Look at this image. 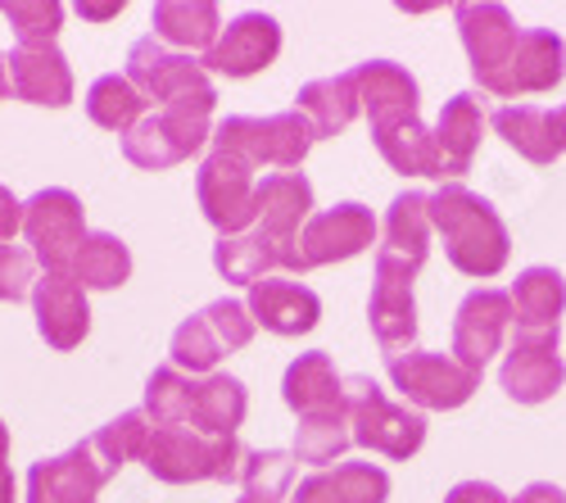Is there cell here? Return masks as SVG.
Here are the masks:
<instances>
[{
	"label": "cell",
	"instance_id": "cell-30",
	"mask_svg": "<svg viewBox=\"0 0 566 503\" xmlns=\"http://www.w3.org/2000/svg\"><path fill=\"white\" fill-rule=\"evenodd\" d=\"M295 109L313 123L317 142H326V136H340L358 114V86H354V73H336V77H313L300 86L295 96Z\"/></svg>",
	"mask_w": 566,
	"mask_h": 503
},
{
	"label": "cell",
	"instance_id": "cell-26",
	"mask_svg": "<svg viewBox=\"0 0 566 503\" xmlns=\"http://www.w3.org/2000/svg\"><path fill=\"white\" fill-rule=\"evenodd\" d=\"M431 232H436V227H431V196L403 191L386 209L381 250H376V254H390V259L408 263L412 272H421V263H427V254H431Z\"/></svg>",
	"mask_w": 566,
	"mask_h": 503
},
{
	"label": "cell",
	"instance_id": "cell-20",
	"mask_svg": "<svg viewBox=\"0 0 566 503\" xmlns=\"http://www.w3.org/2000/svg\"><path fill=\"white\" fill-rule=\"evenodd\" d=\"M10 64V91L28 105H51L64 109L73 101V69L60 45H19Z\"/></svg>",
	"mask_w": 566,
	"mask_h": 503
},
{
	"label": "cell",
	"instance_id": "cell-23",
	"mask_svg": "<svg viewBox=\"0 0 566 503\" xmlns=\"http://www.w3.org/2000/svg\"><path fill=\"white\" fill-rule=\"evenodd\" d=\"M250 313L254 323L272 336H304L317 327L322 317V300L317 291H308L304 282H281V277H268L259 286H250Z\"/></svg>",
	"mask_w": 566,
	"mask_h": 503
},
{
	"label": "cell",
	"instance_id": "cell-18",
	"mask_svg": "<svg viewBox=\"0 0 566 503\" xmlns=\"http://www.w3.org/2000/svg\"><path fill=\"white\" fill-rule=\"evenodd\" d=\"M462 51L471 60V77L485 82L490 73H499L507 64V55L522 41V28H516L507 6H490V0H467V6L453 10Z\"/></svg>",
	"mask_w": 566,
	"mask_h": 503
},
{
	"label": "cell",
	"instance_id": "cell-24",
	"mask_svg": "<svg viewBox=\"0 0 566 503\" xmlns=\"http://www.w3.org/2000/svg\"><path fill=\"white\" fill-rule=\"evenodd\" d=\"M371 142L381 150V159L403 172V177H440V150H436V132L421 123L417 114H395V118H381L371 123Z\"/></svg>",
	"mask_w": 566,
	"mask_h": 503
},
{
	"label": "cell",
	"instance_id": "cell-51",
	"mask_svg": "<svg viewBox=\"0 0 566 503\" xmlns=\"http://www.w3.org/2000/svg\"><path fill=\"white\" fill-rule=\"evenodd\" d=\"M0 463H10V431H6V422H0Z\"/></svg>",
	"mask_w": 566,
	"mask_h": 503
},
{
	"label": "cell",
	"instance_id": "cell-21",
	"mask_svg": "<svg viewBox=\"0 0 566 503\" xmlns=\"http://www.w3.org/2000/svg\"><path fill=\"white\" fill-rule=\"evenodd\" d=\"M481 136H485V105L476 91H458V96L444 101L440 118H436V150H440V177L458 181L471 159L481 150Z\"/></svg>",
	"mask_w": 566,
	"mask_h": 503
},
{
	"label": "cell",
	"instance_id": "cell-11",
	"mask_svg": "<svg viewBox=\"0 0 566 503\" xmlns=\"http://www.w3.org/2000/svg\"><path fill=\"white\" fill-rule=\"evenodd\" d=\"M118 472L96 453V444L82 440L55 459H41L28 472V503H96V494L114 481Z\"/></svg>",
	"mask_w": 566,
	"mask_h": 503
},
{
	"label": "cell",
	"instance_id": "cell-41",
	"mask_svg": "<svg viewBox=\"0 0 566 503\" xmlns=\"http://www.w3.org/2000/svg\"><path fill=\"white\" fill-rule=\"evenodd\" d=\"M6 19L19 45H55L64 28V6H55V0H14V6H6Z\"/></svg>",
	"mask_w": 566,
	"mask_h": 503
},
{
	"label": "cell",
	"instance_id": "cell-3",
	"mask_svg": "<svg viewBox=\"0 0 566 503\" xmlns=\"http://www.w3.org/2000/svg\"><path fill=\"white\" fill-rule=\"evenodd\" d=\"M317 142L313 123L300 114V109H281V114H268V118H250V114H231L213 127V150L231 155L250 164L254 172L259 168H281V172H300V164L308 159Z\"/></svg>",
	"mask_w": 566,
	"mask_h": 503
},
{
	"label": "cell",
	"instance_id": "cell-1",
	"mask_svg": "<svg viewBox=\"0 0 566 503\" xmlns=\"http://www.w3.org/2000/svg\"><path fill=\"white\" fill-rule=\"evenodd\" d=\"M431 227L444 237L449 263L467 272V277H499L507 268V254H512L507 222L485 196L462 187V181H444L431 196Z\"/></svg>",
	"mask_w": 566,
	"mask_h": 503
},
{
	"label": "cell",
	"instance_id": "cell-42",
	"mask_svg": "<svg viewBox=\"0 0 566 503\" xmlns=\"http://www.w3.org/2000/svg\"><path fill=\"white\" fill-rule=\"evenodd\" d=\"M205 313V323L213 327V336L222 340V349L231 354V349H245L250 340H254V313H250V304H241V300H213V304H205L200 308Z\"/></svg>",
	"mask_w": 566,
	"mask_h": 503
},
{
	"label": "cell",
	"instance_id": "cell-10",
	"mask_svg": "<svg viewBox=\"0 0 566 503\" xmlns=\"http://www.w3.org/2000/svg\"><path fill=\"white\" fill-rule=\"evenodd\" d=\"M562 77H566V41L553 28H522L516 51L507 55V64L499 73H490L481 82V91L503 96V101L544 96V91H553Z\"/></svg>",
	"mask_w": 566,
	"mask_h": 503
},
{
	"label": "cell",
	"instance_id": "cell-9",
	"mask_svg": "<svg viewBox=\"0 0 566 503\" xmlns=\"http://www.w3.org/2000/svg\"><path fill=\"white\" fill-rule=\"evenodd\" d=\"M417 272L390 254H376V277H371V300H367V323L376 345L386 358L408 354L417 340V300H412Z\"/></svg>",
	"mask_w": 566,
	"mask_h": 503
},
{
	"label": "cell",
	"instance_id": "cell-43",
	"mask_svg": "<svg viewBox=\"0 0 566 503\" xmlns=\"http://www.w3.org/2000/svg\"><path fill=\"white\" fill-rule=\"evenodd\" d=\"M36 286V259L23 245H0V304L32 300Z\"/></svg>",
	"mask_w": 566,
	"mask_h": 503
},
{
	"label": "cell",
	"instance_id": "cell-5",
	"mask_svg": "<svg viewBox=\"0 0 566 503\" xmlns=\"http://www.w3.org/2000/svg\"><path fill=\"white\" fill-rule=\"evenodd\" d=\"M345 408H349L354 444H363L371 453L408 463L412 453L427 444V418L408 404H395L371 377H345Z\"/></svg>",
	"mask_w": 566,
	"mask_h": 503
},
{
	"label": "cell",
	"instance_id": "cell-14",
	"mask_svg": "<svg viewBox=\"0 0 566 503\" xmlns=\"http://www.w3.org/2000/svg\"><path fill=\"white\" fill-rule=\"evenodd\" d=\"M512 323L516 317H512L507 291H490V286L467 291L453 313V358L471 373H485V363L503 349V336Z\"/></svg>",
	"mask_w": 566,
	"mask_h": 503
},
{
	"label": "cell",
	"instance_id": "cell-17",
	"mask_svg": "<svg viewBox=\"0 0 566 503\" xmlns=\"http://www.w3.org/2000/svg\"><path fill=\"white\" fill-rule=\"evenodd\" d=\"M276 55H281V23L263 10H245L222 28V36L200 64L205 73H222V77H254Z\"/></svg>",
	"mask_w": 566,
	"mask_h": 503
},
{
	"label": "cell",
	"instance_id": "cell-38",
	"mask_svg": "<svg viewBox=\"0 0 566 503\" xmlns=\"http://www.w3.org/2000/svg\"><path fill=\"white\" fill-rule=\"evenodd\" d=\"M150 436H155V422L146 418V408H132V413H118L114 422H105L96 436H91V444H96V453L118 472L146 453Z\"/></svg>",
	"mask_w": 566,
	"mask_h": 503
},
{
	"label": "cell",
	"instance_id": "cell-31",
	"mask_svg": "<svg viewBox=\"0 0 566 503\" xmlns=\"http://www.w3.org/2000/svg\"><path fill=\"white\" fill-rule=\"evenodd\" d=\"M213 268H218V277L222 282H235V286H259L268 282V272L276 268H286L291 272V259L281 245H272L259 227L245 237H218L213 245Z\"/></svg>",
	"mask_w": 566,
	"mask_h": 503
},
{
	"label": "cell",
	"instance_id": "cell-36",
	"mask_svg": "<svg viewBox=\"0 0 566 503\" xmlns=\"http://www.w3.org/2000/svg\"><path fill=\"white\" fill-rule=\"evenodd\" d=\"M349 444H354L349 413H308L295 427V449L291 453H295V463H313L322 472L326 463H336Z\"/></svg>",
	"mask_w": 566,
	"mask_h": 503
},
{
	"label": "cell",
	"instance_id": "cell-15",
	"mask_svg": "<svg viewBox=\"0 0 566 503\" xmlns=\"http://www.w3.org/2000/svg\"><path fill=\"white\" fill-rule=\"evenodd\" d=\"M376 218L367 205L345 200L308 218V227L300 232V263L308 268H326V263H345L354 254H363L367 245H376Z\"/></svg>",
	"mask_w": 566,
	"mask_h": 503
},
{
	"label": "cell",
	"instance_id": "cell-6",
	"mask_svg": "<svg viewBox=\"0 0 566 503\" xmlns=\"http://www.w3.org/2000/svg\"><path fill=\"white\" fill-rule=\"evenodd\" d=\"M200 213L218 237H245L259 222V172L222 150H209V159L196 172Z\"/></svg>",
	"mask_w": 566,
	"mask_h": 503
},
{
	"label": "cell",
	"instance_id": "cell-32",
	"mask_svg": "<svg viewBox=\"0 0 566 503\" xmlns=\"http://www.w3.org/2000/svg\"><path fill=\"white\" fill-rule=\"evenodd\" d=\"M250 413V390L241 377L213 373L196 381V408H191V427L200 436H235Z\"/></svg>",
	"mask_w": 566,
	"mask_h": 503
},
{
	"label": "cell",
	"instance_id": "cell-40",
	"mask_svg": "<svg viewBox=\"0 0 566 503\" xmlns=\"http://www.w3.org/2000/svg\"><path fill=\"white\" fill-rule=\"evenodd\" d=\"M291 481H295V453H286V449H250L245 453V463H241L245 494H254L263 503H281Z\"/></svg>",
	"mask_w": 566,
	"mask_h": 503
},
{
	"label": "cell",
	"instance_id": "cell-48",
	"mask_svg": "<svg viewBox=\"0 0 566 503\" xmlns=\"http://www.w3.org/2000/svg\"><path fill=\"white\" fill-rule=\"evenodd\" d=\"M553 132H557V150L566 155V105L553 109Z\"/></svg>",
	"mask_w": 566,
	"mask_h": 503
},
{
	"label": "cell",
	"instance_id": "cell-35",
	"mask_svg": "<svg viewBox=\"0 0 566 503\" xmlns=\"http://www.w3.org/2000/svg\"><path fill=\"white\" fill-rule=\"evenodd\" d=\"M69 272L82 282V291H114L132 277V250L114 232H91Z\"/></svg>",
	"mask_w": 566,
	"mask_h": 503
},
{
	"label": "cell",
	"instance_id": "cell-19",
	"mask_svg": "<svg viewBox=\"0 0 566 503\" xmlns=\"http://www.w3.org/2000/svg\"><path fill=\"white\" fill-rule=\"evenodd\" d=\"M36 332L51 349H77L91 332V304L73 272H45L32 286Z\"/></svg>",
	"mask_w": 566,
	"mask_h": 503
},
{
	"label": "cell",
	"instance_id": "cell-8",
	"mask_svg": "<svg viewBox=\"0 0 566 503\" xmlns=\"http://www.w3.org/2000/svg\"><path fill=\"white\" fill-rule=\"evenodd\" d=\"M386 373L395 381V390L417 404L431 408V413H449V408H462L471 395L481 390V373L462 368L453 354H436V349H408L386 358Z\"/></svg>",
	"mask_w": 566,
	"mask_h": 503
},
{
	"label": "cell",
	"instance_id": "cell-33",
	"mask_svg": "<svg viewBox=\"0 0 566 503\" xmlns=\"http://www.w3.org/2000/svg\"><path fill=\"white\" fill-rule=\"evenodd\" d=\"M490 123H494V132L522 159H531L539 168H548L553 159H562L557 132H553V109H544V105H503V109H494Z\"/></svg>",
	"mask_w": 566,
	"mask_h": 503
},
{
	"label": "cell",
	"instance_id": "cell-47",
	"mask_svg": "<svg viewBox=\"0 0 566 503\" xmlns=\"http://www.w3.org/2000/svg\"><path fill=\"white\" fill-rule=\"evenodd\" d=\"M123 6H77V14L82 19H114Z\"/></svg>",
	"mask_w": 566,
	"mask_h": 503
},
{
	"label": "cell",
	"instance_id": "cell-25",
	"mask_svg": "<svg viewBox=\"0 0 566 503\" xmlns=\"http://www.w3.org/2000/svg\"><path fill=\"white\" fill-rule=\"evenodd\" d=\"M390 472L376 463H336L300 481L291 503H386Z\"/></svg>",
	"mask_w": 566,
	"mask_h": 503
},
{
	"label": "cell",
	"instance_id": "cell-4",
	"mask_svg": "<svg viewBox=\"0 0 566 503\" xmlns=\"http://www.w3.org/2000/svg\"><path fill=\"white\" fill-rule=\"evenodd\" d=\"M140 463L155 481L196 485V481H241L245 449L235 436H200L196 427H155Z\"/></svg>",
	"mask_w": 566,
	"mask_h": 503
},
{
	"label": "cell",
	"instance_id": "cell-45",
	"mask_svg": "<svg viewBox=\"0 0 566 503\" xmlns=\"http://www.w3.org/2000/svg\"><path fill=\"white\" fill-rule=\"evenodd\" d=\"M19 232H23V200L10 187H0V245H10Z\"/></svg>",
	"mask_w": 566,
	"mask_h": 503
},
{
	"label": "cell",
	"instance_id": "cell-37",
	"mask_svg": "<svg viewBox=\"0 0 566 503\" xmlns=\"http://www.w3.org/2000/svg\"><path fill=\"white\" fill-rule=\"evenodd\" d=\"M146 418L155 427H191V408H196V381L177 373L172 363L168 368H155L146 381Z\"/></svg>",
	"mask_w": 566,
	"mask_h": 503
},
{
	"label": "cell",
	"instance_id": "cell-28",
	"mask_svg": "<svg viewBox=\"0 0 566 503\" xmlns=\"http://www.w3.org/2000/svg\"><path fill=\"white\" fill-rule=\"evenodd\" d=\"M354 73V86H358V105L371 123L381 118H395V114H417L421 105V91H417V77L395 64V60H367Z\"/></svg>",
	"mask_w": 566,
	"mask_h": 503
},
{
	"label": "cell",
	"instance_id": "cell-27",
	"mask_svg": "<svg viewBox=\"0 0 566 503\" xmlns=\"http://www.w3.org/2000/svg\"><path fill=\"white\" fill-rule=\"evenodd\" d=\"M155 36L177 55H191V51H213V41L222 36V14L213 0H159L155 14H150Z\"/></svg>",
	"mask_w": 566,
	"mask_h": 503
},
{
	"label": "cell",
	"instance_id": "cell-49",
	"mask_svg": "<svg viewBox=\"0 0 566 503\" xmlns=\"http://www.w3.org/2000/svg\"><path fill=\"white\" fill-rule=\"evenodd\" d=\"M0 503H14V476H10V463H0Z\"/></svg>",
	"mask_w": 566,
	"mask_h": 503
},
{
	"label": "cell",
	"instance_id": "cell-22",
	"mask_svg": "<svg viewBox=\"0 0 566 503\" xmlns=\"http://www.w3.org/2000/svg\"><path fill=\"white\" fill-rule=\"evenodd\" d=\"M281 399H286L291 413L308 418V413H349L345 408V377L336 373L332 354L308 349L300 354L286 377H281Z\"/></svg>",
	"mask_w": 566,
	"mask_h": 503
},
{
	"label": "cell",
	"instance_id": "cell-39",
	"mask_svg": "<svg viewBox=\"0 0 566 503\" xmlns=\"http://www.w3.org/2000/svg\"><path fill=\"white\" fill-rule=\"evenodd\" d=\"M222 340L213 336V327L205 323V313H191L186 323L172 332V368L191 373V377H213L218 358H222Z\"/></svg>",
	"mask_w": 566,
	"mask_h": 503
},
{
	"label": "cell",
	"instance_id": "cell-50",
	"mask_svg": "<svg viewBox=\"0 0 566 503\" xmlns=\"http://www.w3.org/2000/svg\"><path fill=\"white\" fill-rule=\"evenodd\" d=\"M10 96V64H6V55H0V101Z\"/></svg>",
	"mask_w": 566,
	"mask_h": 503
},
{
	"label": "cell",
	"instance_id": "cell-7",
	"mask_svg": "<svg viewBox=\"0 0 566 503\" xmlns=\"http://www.w3.org/2000/svg\"><path fill=\"white\" fill-rule=\"evenodd\" d=\"M23 237H28L32 259L45 272H69L77 250H82V241L91 237L82 200L73 191H64V187L36 191L32 200H23Z\"/></svg>",
	"mask_w": 566,
	"mask_h": 503
},
{
	"label": "cell",
	"instance_id": "cell-16",
	"mask_svg": "<svg viewBox=\"0 0 566 503\" xmlns=\"http://www.w3.org/2000/svg\"><path fill=\"white\" fill-rule=\"evenodd\" d=\"M313 218V181L304 172H268L259 177V232L286 250L291 272H304L300 263V232Z\"/></svg>",
	"mask_w": 566,
	"mask_h": 503
},
{
	"label": "cell",
	"instance_id": "cell-2",
	"mask_svg": "<svg viewBox=\"0 0 566 503\" xmlns=\"http://www.w3.org/2000/svg\"><path fill=\"white\" fill-rule=\"evenodd\" d=\"M213 105H218V91L209 86V91H196V96H181L146 114L123 136V159L146 172L186 164L213 142Z\"/></svg>",
	"mask_w": 566,
	"mask_h": 503
},
{
	"label": "cell",
	"instance_id": "cell-29",
	"mask_svg": "<svg viewBox=\"0 0 566 503\" xmlns=\"http://www.w3.org/2000/svg\"><path fill=\"white\" fill-rule=\"evenodd\" d=\"M512 317H516V332H557V317L566 308V277L557 268H526L516 272L512 282Z\"/></svg>",
	"mask_w": 566,
	"mask_h": 503
},
{
	"label": "cell",
	"instance_id": "cell-34",
	"mask_svg": "<svg viewBox=\"0 0 566 503\" xmlns=\"http://www.w3.org/2000/svg\"><path fill=\"white\" fill-rule=\"evenodd\" d=\"M146 105L150 101L127 82V73H105L86 91V118L105 132H118V136H127L140 118H146Z\"/></svg>",
	"mask_w": 566,
	"mask_h": 503
},
{
	"label": "cell",
	"instance_id": "cell-44",
	"mask_svg": "<svg viewBox=\"0 0 566 503\" xmlns=\"http://www.w3.org/2000/svg\"><path fill=\"white\" fill-rule=\"evenodd\" d=\"M444 503H512V499L499 485H490V481H458L444 494Z\"/></svg>",
	"mask_w": 566,
	"mask_h": 503
},
{
	"label": "cell",
	"instance_id": "cell-52",
	"mask_svg": "<svg viewBox=\"0 0 566 503\" xmlns=\"http://www.w3.org/2000/svg\"><path fill=\"white\" fill-rule=\"evenodd\" d=\"M235 503H263V499H254V494H241V499H235Z\"/></svg>",
	"mask_w": 566,
	"mask_h": 503
},
{
	"label": "cell",
	"instance_id": "cell-46",
	"mask_svg": "<svg viewBox=\"0 0 566 503\" xmlns=\"http://www.w3.org/2000/svg\"><path fill=\"white\" fill-rule=\"evenodd\" d=\"M512 503H566V490L553 485V481H531L522 494H516Z\"/></svg>",
	"mask_w": 566,
	"mask_h": 503
},
{
	"label": "cell",
	"instance_id": "cell-13",
	"mask_svg": "<svg viewBox=\"0 0 566 503\" xmlns=\"http://www.w3.org/2000/svg\"><path fill=\"white\" fill-rule=\"evenodd\" d=\"M127 82L140 91L146 101H155L159 109L181 101V96H196V91H209V73L205 64H196L191 55H177L168 51V45L150 32V36H140L132 51H127Z\"/></svg>",
	"mask_w": 566,
	"mask_h": 503
},
{
	"label": "cell",
	"instance_id": "cell-12",
	"mask_svg": "<svg viewBox=\"0 0 566 503\" xmlns=\"http://www.w3.org/2000/svg\"><path fill=\"white\" fill-rule=\"evenodd\" d=\"M562 381H566V363L557 349V332H516L499 368L503 395L516 404H544L562 390Z\"/></svg>",
	"mask_w": 566,
	"mask_h": 503
}]
</instances>
